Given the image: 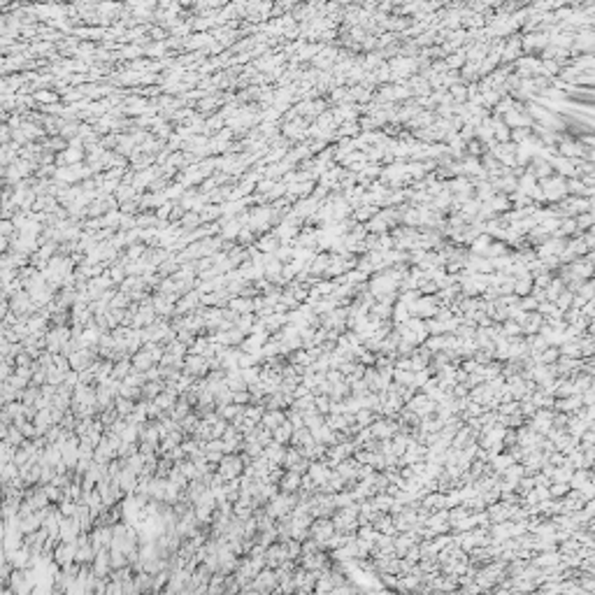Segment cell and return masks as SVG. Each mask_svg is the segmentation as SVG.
<instances>
[{"label": "cell", "mask_w": 595, "mask_h": 595, "mask_svg": "<svg viewBox=\"0 0 595 595\" xmlns=\"http://www.w3.org/2000/svg\"><path fill=\"white\" fill-rule=\"evenodd\" d=\"M54 563L58 568H68L72 563H77V542H75V544L61 542V544L54 549Z\"/></svg>", "instance_id": "2"}, {"label": "cell", "mask_w": 595, "mask_h": 595, "mask_svg": "<svg viewBox=\"0 0 595 595\" xmlns=\"http://www.w3.org/2000/svg\"><path fill=\"white\" fill-rule=\"evenodd\" d=\"M230 307L235 309V312H244V314H251V309H254L256 305L251 303L249 297H242V300H240V297H235V300H230Z\"/></svg>", "instance_id": "7"}, {"label": "cell", "mask_w": 595, "mask_h": 595, "mask_svg": "<svg viewBox=\"0 0 595 595\" xmlns=\"http://www.w3.org/2000/svg\"><path fill=\"white\" fill-rule=\"evenodd\" d=\"M35 98L38 100H42V103H54L58 95L56 93H49V91H40V93H35Z\"/></svg>", "instance_id": "9"}, {"label": "cell", "mask_w": 595, "mask_h": 595, "mask_svg": "<svg viewBox=\"0 0 595 595\" xmlns=\"http://www.w3.org/2000/svg\"><path fill=\"white\" fill-rule=\"evenodd\" d=\"M58 535H61V542H68V544H75V542L79 540L84 535V528L82 523H79L77 516L72 518H63L61 521V530H58Z\"/></svg>", "instance_id": "1"}, {"label": "cell", "mask_w": 595, "mask_h": 595, "mask_svg": "<svg viewBox=\"0 0 595 595\" xmlns=\"http://www.w3.org/2000/svg\"><path fill=\"white\" fill-rule=\"evenodd\" d=\"M156 595H177V593H175V590H170V588H163L160 593H156Z\"/></svg>", "instance_id": "11"}, {"label": "cell", "mask_w": 595, "mask_h": 595, "mask_svg": "<svg viewBox=\"0 0 595 595\" xmlns=\"http://www.w3.org/2000/svg\"><path fill=\"white\" fill-rule=\"evenodd\" d=\"M51 595H65V593H63V590H54V593H51Z\"/></svg>", "instance_id": "12"}, {"label": "cell", "mask_w": 595, "mask_h": 595, "mask_svg": "<svg viewBox=\"0 0 595 595\" xmlns=\"http://www.w3.org/2000/svg\"><path fill=\"white\" fill-rule=\"evenodd\" d=\"M293 433H295V428H293V425L288 423V419H286V423L279 425V428L272 433V437H275V442H279V444H288V442L293 440Z\"/></svg>", "instance_id": "6"}, {"label": "cell", "mask_w": 595, "mask_h": 595, "mask_svg": "<svg viewBox=\"0 0 595 595\" xmlns=\"http://www.w3.org/2000/svg\"><path fill=\"white\" fill-rule=\"evenodd\" d=\"M200 221H203V219H200V214H198V212H188V214L182 219V226L186 228V230H193V228L198 226Z\"/></svg>", "instance_id": "8"}, {"label": "cell", "mask_w": 595, "mask_h": 595, "mask_svg": "<svg viewBox=\"0 0 595 595\" xmlns=\"http://www.w3.org/2000/svg\"><path fill=\"white\" fill-rule=\"evenodd\" d=\"M286 423V414L281 412V409H268L265 412V416H263V421H260V425L263 428H268L270 433H275L279 425H284Z\"/></svg>", "instance_id": "4"}, {"label": "cell", "mask_w": 595, "mask_h": 595, "mask_svg": "<svg viewBox=\"0 0 595 595\" xmlns=\"http://www.w3.org/2000/svg\"><path fill=\"white\" fill-rule=\"evenodd\" d=\"M300 486H303V477L297 472H284V477H281L279 481V490L281 493H288V495H295L297 490H300Z\"/></svg>", "instance_id": "3"}, {"label": "cell", "mask_w": 595, "mask_h": 595, "mask_svg": "<svg viewBox=\"0 0 595 595\" xmlns=\"http://www.w3.org/2000/svg\"><path fill=\"white\" fill-rule=\"evenodd\" d=\"M3 233H5V237L12 233V221H5V223H3Z\"/></svg>", "instance_id": "10"}, {"label": "cell", "mask_w": 595, "mask_h": 595, "mask_svg": "<svg viewBox=\"0 0 595 595\" xmlns=\"http://www.w3.org/2000/svg\"><path fill=\"white\" fill-rule=\"evenodd\" d=\"M286 446L284 444H279V442H272V444H268L265 446V451H263V458H268L272 465H284V458H286Z\"/></svg>", "instance_id": "5"}]
</instances>
